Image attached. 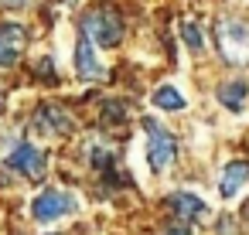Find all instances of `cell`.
Returning a JSON list of instances; mask_svg holds the SVG:
<instances>
[{"label":"cell","instance_id":"obj_13","mask_svg":"<svg viewBox=\"0 0 249 235\" xmlns=\"http://www.w3.org/2000/svg\"><path fill=\"white\" fill-rule=\"evenodd\" d=\"M181 38H184L188 51H195V55L205 48V34H201V28H198L195 21H181Z\"/></svg>","mask_w":249,"mask_h":235},{"label":"cell","instance_id":"obj_10","mask_svg":"<svg viewBox=\"0 0 249 235\" xmlns=\"http://www.w3.org/2000/svg\"><path fill=\"white\" fill-rule=\"evenodd\" d=\"M75 72L82 75V79H103V65H99V58H96V45L82 34L79 38V45H75Z\"/></svg>","mask_w":249,"mask_h":235},{"label":"cell","instance_id":"obj_6","mask_svg":"<svg viewBox=\"0 0 249 235\" xmlns=\"http://www.w3.org/2000/svg\"><path fill=\"white\" fill-rule=\"evenodd\" d=\"M31 126H35L38 133H45V136H62V133H72L75 119H72L62 106H41V109L35 113Z\"/></svg>","mask_w":249,"mask_h":235},{"label":"cell","instance_id":"obj_9","mask_svg":"<svg viewBox=\"0 0 249 235\" xmlns=\"http://www.w3.org/2000/svg\"><path fill=\"white\" fill-rule=\"evenodd\" d=\"M246 184H249V160H232V164H225V170L218 177V194L235 198Z\"/></svg>","mask_w":249,"mask_h":235},{"label":"cell","instance_id":"obj_14","mask_svg":"<svg viewBox=\"0 0 249 235\" xmlns=\"http://www.w3.org/2000/svg\"><path fill=\"white\" fill-rule=\"evenodd\" d=\"M24 4H28V0H0V7H11V11L14 7H24Z\"/></svg>","mask_w":249,"mask_h":235},{"label":"cell","instance_id":"obj_4","mask_svg":"<svg viewBox=\"0 0 249 235\" xmlns=\"http://www.w3.org/2000/svg\"><path fill=\"white\" fill-rule=\"evenodd\" d=\"M82 34L99 45V48H113L120 38H123V21L113 14V11H92L86 21H82Z\"/></svg>","mask_w":249,"mask_h":235},{"label":"cell","instance_id":"obj_3","mask_svg":"<svg viewBox=\"0 0 249 235\" xmlns=\"http://www.w3.org/2000/svg\"><path fill=\"white\" fill-rule=\"evenodd\" d=\"M75 211H79V198L72 191H58V187H48L31 201V215L41 225H52V221L65 218V215H75Z\"/></svg>","mask_w":249,"mask_h":235},{"label":"cell","instance_id":"obj_1","mask_svg":"<svg viewBox=\"0 0 249 235\" xmlns=\"http://www.w3.org/2000/svg\"><path fill=\"white\" fill-rule=\"evenodd\" d=\"M215 38H218V48H222L225 62L249 65V24H242L235 17H225V21L215 24Z\"/></svg>","mask_w":249,"mask_h":235},{"label":"cell","instance_id":"obj_5","mask_svg":"<svg viewBox=\"0 0 249 235\" xmlns=\"http://www.w3.org/2000/svg\"><path fill=\"white\" fill-rule=\"evenodd\" d=\"M7 167H14L18 174H24V177H45V170H48V160H45V153L35 147V143H18L11 153H7Z\"/></svg>","mask_w":249,"mask_h":235},{"label":"cell","instance_id":"obj_15","mask_svg":"<svg viewBox=\"0 0 249 235\" xmlns=\"http://www.w3.org/2000/svg\"><path fill=\"white\" fill-rule=\"evenodd\" d=\"M164 235H188V228H178V225H174V228H167Z\"/></svg>","mask_w":249,"mask_h":235},{"label":"cell","instance_id":"obj_8","mask_svg":"<svg viewBox=\"0 0 249 235\" xmlns=\"http://www.w3.org/2000/svg\"><path fill=\"white\" fill-rule=\"evenodd\" d=\"M167 208H171V215L181 218V221H201V218L208 215V204H205L198 194H191V191H174V194L167 198Z\"/></svg>","mask_w":249,"mask_h":235},{"label":"cell","instance_id":"obj_12","mask_svg":"<svg viewBox=\"0 0 249 235\" xmlns=\"http://www.w3.org/2000/svg\"><path fill=\"white\" fill-rule=\"evenodd\" d=\"M150 102L157 106V109H167V113H181L188 102H184V96L174 89V85H160L154 96H150Z\"/></svg>","mask_w":249,"mask_h":235},{"label":"cell","instance_id":"obj_11","mask_svg":"<svg viewBox=\"0 0 249 235\" xmlns=\"http://www.w3.org/2000/svg\"><path fill=\"white\" fill-rule=\"evenodd\" d=\"M246 96H249V82L246 79H232V82H222L218 85V102L229 113H242L246 109Z\"/></svg>","mask_w":249,"mask_h":235},{"label":"cell","instance_id":"obj_2","mask_svg":"<svg viewBox=\"0 0 249 235\" xmlns=\"http://www.w3.org/2000/svg\"><path fill=\"white\" fill-rule=\"evenodd\" d=\"M143 130H147V164L154 174H164L178 157V143L157 119H143Z\"/></svg>","mask_w":249,"mask_h":235},{"label":"cell","instance_id":"obj_7","mask_svg":"<svg viewBox=\"0 0 249 235\" xmlns=\"http://www.w3.org/2000/svg\"><path fill=\"white\" fill-rule=\"evenodd\" d=\"M24 41H28V31L21 24H0V68H11L21 51H24Z\"/></svg>","mask_w":249,"mask_h":235}]
</instances>
